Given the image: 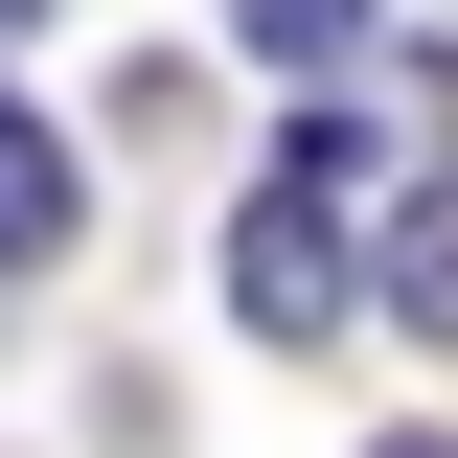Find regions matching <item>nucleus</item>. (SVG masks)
Listing matches in <instances>:
<instances>
[{
    "label": "nucleus",
    "instance_id": "obj_6",
    "mask_svg": "<svg viewBox=\"0 0 458 458\" xmlns=\"http://www.w3.org/2000/svg\"><path fill=\"white\" fill-rule=\"evenodd\" d=\"M0 23H47V0H0Z\"/></svg>",
    "mask_w": 458,
    "mask_h": 458
},
{
    "label": "nucleus",
    "instance_id": "obj_5",
    "mask_svg": "<svg viewBox=\"0 0 458 458\" xmlns=\"http://www.w3.org/2000/svg\"><path fill=\"white\" fill-rule=\"evenodd\" d=\"M367 458H458V436H367Z\"/></svg>",
    "mask_w": 458,
    "mask_h": 458
},
{
    "label": "nucleus",
    "instance_id": "obj_4",
    "mask_svg": "<svg viewBox=\"0 0 458 458\" xmlns=\"http://www.w3.org/2000/svg\"><path fill=\"white\" fill-rule=\"evenodd\" d=\"M229 47L252 69H367V0H229Z\"/></svg>",
    "mask_w": 458,
    "mask_h": 458
},
{
    "label": "nucleus",
    "instance_id": "obj_3",
    "mask_svg": "<svg viewBox=\"0 0 458 458\" xmlns=\"http://www.w3.org/2000/svg\"><path fill=\"white\" fill-rule=\"evenodd\" d=\"M390 321L458 344V183H412V207H390Z\"/></svg>",
    "mask_w": 458,
    "mask_h": 458
},
{
    "label": "nucleus",
    "instance_id": "obj_2",
    "mask_svg": "<svg viewBox=\"0 0 458 458\" xmlns=\"http://www.w3.org/2000/svg\"><path fill=\"white\" fill-rule=\"evenodd\" d=\"M47 252H69V138L0 92V276H47Z\"/></svg>",
    "mask_w": 458,
    "mask_h": 458
},
{
    "label": "nucleus",
    "instance_id": "obj_1",
    "mask_svg": "<svg viewBox=\"0 0 458 458\" xmlns=\"http://www.w3.org/2000/svg\"><path fill=\"white\" fill-rule=\"evenodd\" d=\"M344 183H367V138L321 114V138L229 207V321H252V344H321V321H344Z\"/></svg>",
    "mask_w": 458,
    "mask_h": 458
}]
</instances>
